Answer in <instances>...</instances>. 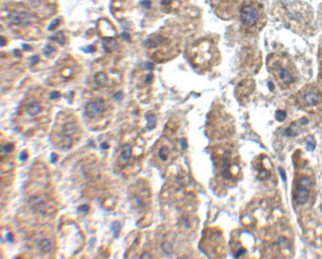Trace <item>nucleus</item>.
I'll return each mask as SVG.
<instances>
[{"label": "nucleus", "instance_id": "nucleus-1", "mask_svg": "<svg viewBox=\"0 0 322 259\" xmlns=\"http://www.w3.org/2000/svg\"><path fill=\"white\" fill-rule=\"evenodd\" d=\"M79 127L74 120L63 122L60 127H55L52 135L54 136L56 143L61 149H70L75 141V136L79 134Z\"/></svg>", "mask_w": 322, "mask_h": 259}, {"label": "nucleus", "instance_id": "nucleus-2", "mask_svg": "<svg viewBox=\"0 0 322 259\" xmlns=\"http://www.w3.org/2000/svg\"><path fill=\"white\" fill-rule=\"evenodd\" d=\"M312 183L309 177H301L297 184L294 190V200L298 205H304L308 201L310 196V189Z\"/></svg>", "mask_w": 322, "mask_h": 259}, {"label": "nucleus", "instance_id": "nucleus-3", "mask_svg": "<svg viewBox=\"0 0 322 259\" xmlns=\"http://www.w3.org/2000/svg\"><path fill=\"white\" fill-rule=\"evenodd\" d=\"M270 69L272 70L274 75L277 76V79L282 82V84H283L285 86H288L294 81V77H293V72H290V70L288 68V67L283 66L280 62L273 61L272 63L270 64Z\"/></svg>", "mask_w": 322, "mask_h": 259}, {"label": "nucleus", "instance_id": "nucleus-4", "mask_svg": "<svg viewBox=\"0 0 322 259\" xmlns=\"http://www.w3.org/2000/svg\"><path fill=\"white\" fill-rule=\"evenodd\" d=\"M105 110V103L102 98H97L95 100L86 103L84 106V113L89 119L99 117Z\"/></svg>", "mask_w": 322, "mask_h": 259}, {"label": "nucleus", "instance_id": "nucleus-5", "mask_svg": "<svg viewBox=\"0 0 322 259\" xmlns=\"http://www.w3.org/2000/svg\"><path fill=\"white\" fill-rule=\"evenodd\" d=\"M240 19L241 22L245 27H252L255 25L259 19V12L258 10L251 5H247L244 8H242L240 13Z\"/></svg>", "mask_w": 322, "mask_h": 259}, {"label": "nucleus", "instance_id": "nucleus-6", "mask_svg": "<svg viewBox=\"0 0 322 259\" xmlns=\"http://www.w3.org/2000/svg\"><path fill=\"white\" fill-rule=\"evenodd\" d=\"M234 166L231 165V154L229 151H224L220 159V173L223 179L230 180L232 178V169Z\"/></svg>", "mask_w": 322, "mask_h": 259}, {"label": "nucleus", "instance_id": "nucleus-7", "mask_svg": "<svg viewBox=\"0 0 322 259\" xmlns=\"http://www.w3.org/2000/svg\"><path fill=\"white\" fill-rule=\"evenodd\" d=\"M303 102L305 103L306 105L308 106H314L316 104H318L320 99H321V96L319 95V92L317 90H306L304 94H303Z\"/></svg>", "mask_w": 322, "mask_h": 259}, {"label": "nucleus", "instance_id": "nucleus-8", "mask_svg": "<svg viewBox=\"0 0 322 259\" xmlns=\"http://www.w3.org/2000/svg\"><path fill=\"white\" fill-rule=\"evenodd\" d=\"M30 15L24 12H12L9 15L10 22L15 25H28L30 23Z\"/></svg>", "mask_w": 322, "mask_h": 259}, {"label": "nucleus", "instance_id": "nucleus-9", "mask_svg": "<svg viewBox=\"0 0 322 259\" xmlns=\"http://www.w3.org/2000/svg\"><path fill=\"white\" fill-rule=\"evenodd\" d=\"M131 157H132V146L128 143L124 144L120 149V152H119V159H118L119 163L121 165H125L130 161Z\"/></svg>", "mask_w": 322, "mask_h": 259}, {"label": "nucleus", "instance_id": "nucleus-10", "mask_svg": "<svg viewBox=\"0 0 322 259\" xmlns=\"http://www.w3.org/2000/svg\"><path fill=\"white\" fill-rule=\"evenodd\" d=\"M43 107L38 101H31L25 106V111L30 117H35L42 111Z\"/></svg>", "mask_w": 322, "mask_h": 259}, {"label": "nucleus", "instance_id": "nucleus-11", "mask_svg": "<svg viewBox=\"0 0 322 259\" xmlns=\"http://www.w3.org/2000/svg\"><path fill=\"white\" fill-rule=\"evenodd\" d=\"M101 46H102V49L104 50L106 53H111V52H113L116 49L117 42L116 40L112 37H106V38H103L101 42Z\"/></svg>", "mask_w": 322, "mask_h": 259}, {"label": "nucleus", "instance_id": "nucleus-12", "mask_svg": "<svg viewBox=\"0 0 322 259\" xmlns=\"http://www.w3.org/2000/svg\"><path fill=\"white\" fill-rule=\"evenodd\" d=\"M37 246L41 253L47 254V253H49L52 250V246L53 245H52V242L49 238H42V239H40L38 241Z\"/></svg>", "mask_w": 322, "mask_h": 259}, {"label": "nucleus", "instance_id": "nucleus-13", "mask_svg": "<svg viewBox=\"0 0 322 259\" xmlns=\"http://www.w3.org/2000/svg\"><path fill=\"white\" fill-rule=\"evenodd\" d=\"M93 80H94V82L97 86L102 87V86H106L107 81H108V76L104 72H99L94 76Z\"/></svg>", "mask_w": 322, "mask_h": 259}, {"label": "nucleus", "instance_id": "nucleus-14", "mask_svg": "<svg viewBox=\"0 0 322 259\" xmlns=\"http://www.w3.org/2000/svg\"><path fill=\"white\" fill-rule=\"evenodd\" d=\"M43 53L44 55L47 57V58H51V57H53L56 53V48L54 47L53 45L51 44H47L45 46V48L43 50Z\"/></svg>", "mask_w": 322, "mask_h": 259}, {"label": "nucleus", "instance_id": "nucleus-15", "mask_svg": "<svg viewBox=\"0 0 322 259\" xmlns=\"http://www.w3.org/2000/svg\"><path fill=\"white\" fill-rule=\"evenodd\" d=\"M158 155H159V158L161 160H163V161H165V160H167L169 155H170V149L167 147V146H163L162 148H161L159 150L158 152Z\"/></svg>", "mask_w": 322, "mask_h": 259}, {"label": "nucleus", "instance_id": "nucleus-16", "mask_svg": "<svg viewBox=\"0 0 322 259\" xmlns=\"http://www.w3.org/2000/svg\"><path fill=\"white\" fill-rule=\"evenodd\" d=\"M299 132V129L298 127L295 125V123H293L292 125H290L287 131H285V134H287L288 136H297V134Z\"/></svg>", "mask_w": 322, "mask_h": 259}, {"label": "nucleus", "instance_id": "nucleus-17", "mask_svg": "<svg viewBox=\"0 0 322 259\" xmlns=\"http://www.w3.org/2000/svg\"><path fill=\"white\" fill-rule=\"evenodd\" d=\"M111 230H112L113 236L115 238H117L119 234H120V230H121V224H119L118 221L113 222V224L111 225Z\"/></svg>", "mask_w": 322, "mask_h": 259}, {"label": "nucleus", "instance_id": "nucleus-18", "mask_svg": "<svg viewBox=\"0 0 322 259\" xmlns=\"http://www.w3.org/2000/svg\"><path fill=\"white\" fill-rule=\"evenodd\" d=\"M147 118H148L147 128L148 129H153L156 126V123H157V120H156V116L153 114V113H150V114L147 115Z\"/></svg>", "mask_w": 322, "mask_h": 259}, {"label": "nucleus", "instance_id": "nucleus-19", "mask_svg": "<svg viewBox=\"0 0 322 259\" xmlns=\"http://www.w3.org/2000/svg\"><path fill=\"white\" fill-rule=\"evenodd\" d=\"M52 39H54L55 41H57V42H58L61 46H63L65 44V40H66L65 35H64L63 32H58L54 36V37H52Z\"/></svg>", "mask_w": 322, "mask_h": 259}, {"label": "nucleus", "instance_id": "nucleus-20", "mask_svg": "<svg viewBox=\"0 0 322 259\" xmlns=\"http://www.w3.org/2000/svg\"><path fill=\"white\" fill-rule=\"evenodd\" d=\"M306 148H307L308 151H313L315 148V141L311 136L307 137V139H306Z\"/></svg>", "mask_w": 322, "mask_h": 259}, {"label": "nucleus", "instance_id": "nucleus-21", "mask_svg": "<svg viewBox=\"0 0 322 259\" xmlns=\"http://www.w3.org/2000/svg\"><path fill=\"white\" fill-rule=\"evenodd\" d=\"M60 23H61V19L60 18H56L54 21H52V23L50 24V26L48 27V30L49 31H54L57 27H58Z\"/></svg>", "mask_w": 322, "mask_h": 259}, {"label": "nucleus", "instance_id": "nucleus-22", "mask_svg": "<svg viewBox=\"0 0 322 259\" xmlns=\"http://www.w3.org/2000/svg\"><path fill=\"white\" fill-rule=\"evenodd\" d=\"M13 148H14V144L13 143H7V144H5V145H3V146H2V151L5 154L10 153L13 150Z\"/></svg>", "mask_w": 322, "mask_h": 259}, {"label": "nucleus", "instance_id": "nucleus-23", "mask_svg": "<svg viewBox=\"0 0 322 259\" xmlns=\"http://www.w3.org/2000/svg\"><path fill=\"white\" fill-rule=\"evenodd\" d=\"M285 117H287V113L283 110H278L276 113V118L278 119L279 121H283Z\"/></svg>", "mask_w": 322, "mask_h": 259}, {"label": "nucleus", "instance_id": "nucleus-24", "mask_svg": "<svg viewBox=\"0 0 322 259\" xmlns=\"http://www.w3.org/2000/svg\"><path fill=\"white\" fill-rule=\"evenodd\" d=\"M124 97V94L122 90H119L118 92H116L115 95H114V99H115L116 101H121L123 99Z\"/></svg>", "mask_w": 322, "mask_h": 259}, {"label": "nucleus", "instance_id": "nucleus-25", "mask_svg": "<svg viewBox=\"0 0 322 259\" xmlns=\"http://www.w3.org/2000/svg\"><path fill=\"white\" fill-rule=\"evenodd\" d=\"M61 97V94L59 91H53L50 94V98L51 99H59Z\"/></svg>", "mask_w": 322, "mask_h": 259}, {"label": "nucleus", "instance_id": "nucleus-26", "mask_svg": "<svg viewBox=\"0 0 322 259\" xmlns=\"http://www.w3.org/2000/svg\"><path fill=\"white\" fill-rule=\"evenodd\" d=\"M82 51H84L85 53H93V52L95 51V46L94 45H90V46H88V47L82 49Z\"/></svg>", "mask_w": 322, "mask_h": 259}, {"label": "nucleus", "instance_id": "nucleus-27", "mask_svg": "<svg viewBox=\"0 0 322 259\" xmlns=\"http://www.w3.org/2000/svg\"><path fill=\"white\" fill-rule=\"evenodd\" d=\"M39 61V57L38 56H33L31 57V66H34L37 64V62Z\"/></svg>", "mask_w": 322, "mask_h": 259}, {"label": "nucleus", "instance_id": "nucleus-28", "mask_svg": "<svg viewBox=\"0 0 322 259\" xmlns=\"http://www.w3.org/2000/svg\"><path fill=\"white\" fill-rule=\"evenodd\" d=\"M142 6H145V8H150L151 7V1L150 0H144L141 2Z\"/></svg>", "mask_w": 322, "mask_h": 259}, {"label": "nucleus", "instance_id": "nucleus-29", "mask_svg": "<svg viewBox=\"0 0 322 259\" xmlns=\"http://www.w3.org/2000/svg\"><path fill=\"white\" fill-rule=\"evenodd\" d=\"M79 211H82V212H84V214H86V212H88V210H89V208H88L87 206H81L80 208H79Z\"/></svg>", "mask_w": 322, "mask_h": 259}, {"label": "nucleus", "instance_id": "nucleus-30", "mask_svg": "<svg viewBox=\"0 0 322 259\" xmlns=\"http://www.w3.org/2000/svg\"><path fill=\"white\" fill-rule=\"evenodd\" d=\"M27 157H28V154L26 151H23V152H21V154H20V159H21L22 161H25V160L27 159Z\"/></svg>", "mask_w": 322, "mask_h": 259}, {"label": "nucleus", "instance_id": "nucleus-31", "mask_svg": "<svg viewBox=\"0 0 322 259\" xmlns=\"http://www.w3.org/2000/svg\"><path fill=\"white\" fill-rule=\"evenodd\" d=\"M173 0H162L161 1V3H162V5H164V6H169L170 4H172Z\"/></svg>", "mask_w": 322, "mask_h": 259}, {"label": "nucleus", "instance_id": "nucleus-32", "mask_svg": "<svg viewBox=\"0 0 322 259\" xmlns=\"http://www.w3.org/2000/svg\"><path fill=\"white\" fill-rule=\"evenodd\" d=\"M146 68L149 70V71H152L154 69V65L152 63H147L146 64Z\"/></svg>", "mask_w": 322, "mask_h": 259}, {"label": "nucleus", "instance_id": "nucleus-33", "mask_svg": "<svg viewBox=\"0 0 322 259\" xmlns=\"http://www.w3.org/2000/svg\"><path fill=\"white\" fill-rule=\"evenodd\" d=\"M6 238H7L8 241H10V242L12 241V234H11V232H8L7 235H6Z\"/></svg>", "mask_w": 322, "mask_h": 259}, {"label": "nucleus", "instance_id": "nucleus-34", "mask_svg": "<svg viewBox=\"0 0 322 259\" xmlns=\"http://www.w3.org/2000/svg\"><path fill=\"white\" fill-rule=\"evenodd\" d=\"M122 37H123V38H125L127 41H129V40H130V36H129V35H128L126 32H124V33L122 34Z\"/></svg>", "mask_w": 322, "mask_h": 259}, {"label": "nucleus", "instance_id": "nucleus-35", "mask_svg": "<svg viewBox=\"0 0 322 259\" xmlns=\"http://www.w3.org/2000/svg\"><path fill=\"white\" fill-rule=\"evenodd\" d=\"M100 147H101L103 150H105V149H108V145H107V144H105V143H101Z\"/></svg>", "mask_w": 322, "mask_h": 259}, {"label": "nucleus", "instance_id": "nucleus-36", "mask_svg": "<svg viewBox=\"0 0 322 259\" xmlns=\"http://www.w3.org/2000/svg\"><path fill=\"white\" fill-rule=\"evenodd\" d=\"M279 172L282 173V177H283V180H285V176H284V172H283V170L282 168H279Z\"/></svg>", "mask_w": 322, "mask_h": 259}, {"label": "nucleus", "instance_id": "nucleus-37", "mask_svg": "<svg viewBox=\"0 0 322 259\" xmlns=\"http://www.w3.org/2000/svg\"><path fill=\"white\" fill-rule=\"evenodd\" d=\"M268 85L270 86V90H274V85H273V82H272V81H269V84H268Z\"/></svg>", "mask_w": 322, "mask_h": 259}, {"label": "nucleus", "instance_id": "nucleus-38", "mask_svg": "<svg viewBox=\"0 0 322 259\" xmlns=\"http://www.w3.org/2000/svg\"><path fill=\"white\" fill-rule=\"evenodd\" d=\"M181 146H183L184 148H185V147H186V144H185V139H183V140H181Z\"/></svg>", "mask_w": 322, "mask_h": 259}, {"label": "nucleus", "instance_id": "nucleus-39", "mask_svg": "<svg viewBox=\"0 0 322 259\" xmlns=\"http://www.w3.org/2000/svg\"><path fill=\"white\" fill-rule=\"evenodd\" d=\"M5 44H6V41H5L4 38H1V47H3Z\"/></svg>", "mask_w": 322, "mask_h": 259}, {"label": "nucleus", "instance_id": "nucleus-40", "mask_svg": "<svg viewBox=\"0 0 322 259\" xmlns=\"http://www.w3.org/2000/svg\"><path fill=\"white\" fill-rule=\"evenodd\" d=\"M22 46L24 47V49H25V50H28V48H30V47H28L27 45H22Z\"/></svg>", "mask_w": 322, "mask_h": 259}]
</instances>
